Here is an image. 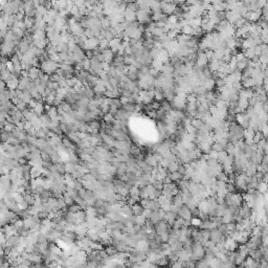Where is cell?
<instances>
[{
	"label": "cell",
	"instance_id": "6da1fadb",
	"mask_svg": "<svg viewBox=\"0 0 268 268\" xmlns=\"http://www.w3.org/2000/svg\"><path fill=\"white\" fill-rule=\"evenodd\" d=\"M40 68L42 71L44 73H46V75H52V73L56 72L59 69V63L48 59V60L42 62L40 65Z\"/></svg>",
	"mask_w": 268,
	"mask_h": 268
},
{
	"label": "cell",
	"instance_id": "7a4b0ae2",
	"mask_svg": "<svg viewBox=\"0 0 268 268\" xmlns=\"http://www.w3.org/2000/svg\"><path fill=\"white\" fill-rule=\"evenodd\" d=\"M177 7H178V5L175 3V2H165V1L160 2V11H161V13L166 14L168 16L174 15Z\"/></svg>",
	"mask_w": 268,
	"mask_h": 268
},
{
	"label": "cell",
	"instance_id": "3957f363",
	"mask_svg": "<svg viewBox=\"0 0 268 268\" xmlns=\"http://www.w3.org/2000/svg\"><path fill=\"white\" fill-rule=\"evenodd\" d=\"M136 20L142 24H149L152 21V13L138 10L136 12Z\"/></svg>",
	"mask_w": 268,
	"mask_h": 268
},
{
	"label": "cell",
	"instance_id": "277c9868",
	"mask_svg": "<svg viewBox=\"0 0 268 268\" xmlns=\"http://www.w3.org/2000/svg\"><path fill=\"white\" fill-rule=\"evenodd\" d=\"M210 240L211 242H214L215 244H218L220 242L224 241V235L218 229V227H215V228H213V229H211Z\"/></svg>",
	"mask_w": 268,
	"mask_h": 268
},
{
	"label": "cell",
	"instance_id": "5b68a950",
	"mask_svg": "<svg viewBox=\"0 0 268 268\" xmlns=\"http://www.w3.org/2000/svg\"><path fill=\"white\" fill-rule=\"evenodd\" d=\"M98 45H100V40H98V38H95V37H93V38H88L85 42V46H84V50L85 52H87V50H93L94 48H97V47H98Z\"/></svg>",
	"mask_w": 268,
	"mask_h": 268
},
{
	"label": "cell",
	"instance_id": "8992f818",
	"mask_svg": "<svg viewBox=\"0 0 268 268\" xmlns=\"http://www.w3.org/2000/svg\"><path fill=\"white\" fill-rule=\"evenodd\" d=\"M178 216L180 217V218H183L185 220H192V218H193L192 213H191V210L189 208V207L187 204H183V205H181V207H179Z\"/></svg>",
	"mask_w": 268,
	"mask_h": 268
},
{
	"label": "cell",
	"instance_id": "52a82bcc",
	"mask_svg": "<svg viewBox=\"0 0 268 268\" xmlns=\"http://www.w3.org/2000/svg\"><path fill=\"white\" fill-rule=\"evenodd\" d=\"M122 41L123 39L120 37H116V38L112 39L111 41H109V48L114 52H117L120 50V46H122Z\"/></svg>",
	"mask_w": 268,
	"mask_h": 268
},
{
	"label": "cell",
	"instance_id": "ba28073f",
	"mask_svg": "<svg viewBox=\"0 0 268 268\" xmlns=\"http://www.w3.org/2000/svg\"><path fill=\"white\" fill-rule=\"evenodd\" d=\"M42 72L43 71L41 70V68H38V67H36V66H32L27 70V75H29L32 80H38V79L40 78Z\"/></svg>",
	"mask_w": 268,
	"mask_h": 268
},
{
	"label": "cell",
	"instance_id": "9c48e42d",
	"mask_svg": "<svg viewBox=\"0 0 268 268\" xmlns=\"http://www.w3.org/2000/svg\"><path fill=\"white\" fill-rule=\"evenodd\" d=\"M114 56H115V52H112L111 49L109 48H106V49H103V57H104V62H107V63H110L113 61L114 59Z\"/></svg>",
	"mask_w": 268,
	"mask_h": 268
},
{
	"label": "cell",
	"instance_id": "30bf717a",
	"mask_svg": "<svg viewBox=\"0 0 268 268\" xmlns=\"http://www.w3.org/2000/svg\"><path fill=\"white\" fill-rule=\"evenodd\" d=\"M37 197H38V198L40 199L43 203H45V202H47V201L49 200V198L52 197V194H50V191H49V190L43 189V190H41L40 192H39L38 195H37Z\"/></svg>",
	"mask_w": 268,
	"mask_h": 268
},
{
	"label": "cell",
	"instance_id": "8fae6325",
	"mask_svg": "<svg viewBox=\"0 0 268 268\" xmlns=\"http://www.w3.org/2000/svg\"><path fill=\"white\" fill-rule=\"evenodd\" d=\"M32 82V79H30V77H24V75H22V77L19 79V85H18V89L20 90H25L27 88V86L30 85V83Z\"/></svg>",
	"mask_w": 268,
	"mask_h": 268
},
{
	"label": "cell",
	"instance_id": "7c38bea8",
	"mask_svg": "<svg viewBox=\"0 0 268 268\" xmlns=\"http://www.w3.org/2000/svg\"><path fill=\"white\" fill-rule=\"evenodd\" d=\"M124 17H125L126 21H135L136 20V12L126 7L125 12H124Z\"/></svg>",
	"mask_w": 268,
	"mask_h": 268
},
{
	"label": "cell",
	"instance_id": "4fadbf2b",
	"mask_svg": "<svg viewBox=\"0 0 268 268\" xmlns=\"http://www.w3.org/2000/svg\"><path fill=\"white\" fill-rule=\"evenodd\" d=\"M132 211H133L134 216H143V213H145V208L140 203H135V204L132 205Z\"/></svg>",
	"mask_w": 268,
	"mask_h": 268
},
{
	"label": "cell",
	"instance_id": "5bb4252c",
	"mask_svg": "<svg viewBox=\"0 0 268 268\" xmlns=\"http://www.w3.org/2000/svg\"><path fill=\"white\" fill-rule=\"evenodd\" d=\"M153 201L154 199H151L149 197H146V198H142L140 199V204L143 205L145 210H152V207H153Z\"/></svg>",
	"mask_w": 268,
	"mask_h": 268
},
{
	"label": "cell",
	"instance_id": "9a60e30c",
	"mask_svg": "<svg viewBox=\"0 0 268 268\" xmlns=\"http://www.w3.org/2000/svg\"><path fill=\"white\" fill-rule=\"evenodd\" d=\"M66 222H67V223L72 224V225H78V216H77V214L70 213V211H68V214H67V216H66Z\"/></svg>",
	"mask_w": 268,
	"mask_h": 268
},
{
	"label": "cell",
	"instance_id": "2e32d148",
	"mask_svg": "<svg viewBox=\"0 0 268 268\" xmlns=\"http://www.w3.org/2000/svg\"><path fill=\"white\" fill-rule=\"evenodd\" d=\"M120 213H122L124 216H131V215H133V211H132V205L129 204L128 202L125 203V204L123 205Z\"/></svg>",
	"mask_w": 268,
	"mask_h": 268
},
{
	"label": "cell",
	"instance_id": "e0dca14e",
	"mask_svg": "<svg viewBox=\"0 0 268 268\" xmlns=\"http://www.w3.org/2000/svg\"><path fill=\"white\" fill-rule=\"evenodd\" d=\"M13 138V134L11 131H7L4 129H1V140L2 143H8Z\"/></svg>",
	"mask_w": 268,
	"mask_h": 268
},
{
	"label": "cell",
	"instance_id": "ac0fdd59",
	"mask_svg": "<svg viewBox=\"0 0 268 268\" xmlns=\"http://www.w3.org/2000/svg\"><path fill=\"white\" fill-rule=\"evenodd\" d=\"M93 91L95 94H104L105 95V92L107 91V88L105 85H103L102 83H98L93 87Z\"/></svg>",
	"mask_w": 268,
	"mask_h": 268
},
{
	"label": "cell",
	"instance_id": "d6986e66",
	"mask_svg": "<svg viewBox=\"0 0 268 268\" xmlns=\"http://www.w3.org/2000/svg\"><path fill=\"white\" fill-rule=\"evenodd\" d=\"M56 166V170H57L59 173H60L62 176H64L66 173H67V170H66V163L64 161H60L58 163H55Z\"/></svg>",
	"mask_w": 268,
	"mask_h": 268
},
{
	"label": "cell",
	"instance_id": "ffe728a7",
	"mask_svg": "<svg viewBox=\"0 0 268 268\" xmlns=\"http://www.w3.org/2000/svg\"><path fill=\"white\" fill-rule=\"evenodd\" d=\"M115 120H116V118H115V116H114V115H112L111 113H110V112H108V113H106V114H104V116H103V120H104V122H105L106 124H108V125H113V123L115 122Z\"/></svg>",
	"mask_w": 268,
	"mask_h": 268
},
{
	"label": "cell",
	"instance_id": "44dd1931",
	"mask_svg": "<svg viewBox=\"0 0 268 268\" xmlns=\"http://www.w3.org/2000/svg\"><path fill=\"white\" fill-rule=\"evenodd\" d=\"M23 22L25 23V25H26L27 30H29L33 29V27L35 26V17L32 18V17H26V16H25L24 19H23Z\"/></svg>",
	"mask_w": 268,
	"mask_h": 268
},
{
	"label": "cell",
	"instance_id": "7402d4cb",
	"mask_svg": "<svg viewBox=\"0 0 268 268\" xmlns=\"http://www.w3.org/2000/svg\"><path fill=\"white\" fill-rule=\"evenodd\" d=\"M122 108H124L126 110V111L128 112H131V113H133V112L136 110V103H132V102H128V103H126L125 105H123Z\"/></svg>",
	"mask_w": 268,
	"mask_h": 268
},
{
	"label": "cell",
	"instance_id": "603a6c76",
	"mask_svg": "<svg viewBox=\"0 0 268 268\" xmlns=\"http://www.w3.org/2000/svg\"><path fill=\"white\" fill-rule=\"evenodd\" d=\"M48 12V8H46L43 5H40V7H37V14L36 17H39V18H43V17L46 15V13Z\"/></svg>",
	"mask_w": 268,
	"mask_h": 268
},
{
	"label": "cell",
	"instance_id": "cb8c5ba5",
	"mask_svg": "<svg viewBox=\"0 0 268 268\" xmlns=\"http://www.w3.org/2000/svg\"><path fill=\"white\" fill-rule=\"evenodd\" d=\"M124 63H125V65H127V66L134 65L135 58L132 55H125L124 56Z\"/></svg>",
	"mask_w": 268,
	"mask_h": 268
},
{
	"label": "cell",
	"instance_id": "d4e9b609",
	"mask_svg": "<svg viewBox=\"0 0 268 268\" xmlns=\"http://www.w3.org/2000/svg\"><path fill=\"white\" fill-rule=\"evenodd\" d=\"M58 52H69V45L68 42H64V43L60 44L59 46H56Z\"/></svg>",
	"mask_w": 268,
	"mask_h": 268
},
{
	"label": "cell",
	"instance_id": "484cf974",
	"mask_svg": "<svg viewBox=\"0 0 268 268\" xmlns=\"http://www.w3.org/2000/svg\"><path fill=\"white\" fill-rule=\"evenodd\" d=\"M101 23H102V27H103L104 30H109L111 27V21L108 19V17H103L101 18Z\"/></svg>",
	"mask_w": 268,
	"mask_h": 268
},
{
	"label": "cell",
	"instance_id": "4316f807",
	"mask_svg": "<svg viewBox=\"0 0 268 268\" xmlns=\"http://www.w3.org/2000/svg\"><path fill=\"white\" fill-rule=\"evenodd\" d=\"M44 109H45V106L42 104V102H38V103H37V105L35 106V108H34V111H35L36 113L38 114L39 116H40V115L43 114Z\"/></svg>",
	"mask_w": 268,
	"mask_h": 268
},
{
	"label": "cell",
	"instance_id": "83f0119b",
	"mask_svg": "<svg viewBox=\"0 0 268 268\" xmlns=\"http://www.w3.org/2000/svg\"><path fill=\"white\" fill-rule=\"evenodd\" d=\"M215 178H216V180H221V181L227 182L228 181V174L225 173L224 171H222V172H220V173H218L216 175Z\"/></svg>",
	"mask_w": 268,
	"mask_h": 268
},
{
	"label": "cell",
	"instance_id": "f1b7e54d",
	"mask_svg": "<svg viewBox=\"0 0 268 268\" xmlns=\"http://www.w3.org/2000/svg\"><path fill=\"white\" fill-rule=\"evenodd\" d=\"M49 215H50L49 211H47L46 210H44V208H43V210H42V211H39L38 214H37V216H38L41 220L48 219V218H49Z\"/></svg>",
	"mask_w": 268,
	"mask_h": 268
},
{
	"label": "cell",
	"instance_id": "f546056e",
	"mask_svg": "<svg viewBox=\"0 0 268 268\" xmlns=\"http://www.w3.org/2000/svg\"><path fill=\"white\" fill-rule=\"evenodd\" d=\"M98 46L101 47L102 49H106L109 47V41L107 40V39H103V40L100 41V45Z\"/></svg>",
	"mask_w": 268,
	"mask_h": 268
},
{
	"label": "cell",
	"instance_id": "4dcf8cb0",
	"mask_svg": "<svg viewBox=\"0 0 268 268\" xmlns=\"http://www.w3.org/2000/svg\"><path fill=\"white\" fill-rule=\"evenodd\" d=\"M135 185H136V184H135L134 182L130 181V180H127V181H125V187H126V189H128L129 191L132 190V189H133Z\"/></svg>",
	"mask_w": 268,
	"mask_h": 268
},
{
	"label": "cell",
	"instance_id": "1f68e13d",
	"mask_svg": "<svg viewBox=\"0 0 268 268\" xmlns=\"http://www.w3.org/2000/svg\"><path fill=\"white\" fill-rule=\"evenodd\" d=\"M239 1L240 0H225V2L228 4H230V5H235L237 2H239Z\"/></svg>",
	"mask_w": 268,
	"mask_h": 268
},
{
	"label": "cell",
	"instance_id": "d6a6232c",
	"mask_svg": "<svg viewBox=\"0 0 268 268\" xmlns=\"http://www.w3.org/2000/svg\"><path fill=\"white\" fill-rule=\"evenodd\" d=\"M7 1H13V0H7Z\"/></svg>",
	"mask_w": 268,
	"mask_h": 268
}]
</instances>
